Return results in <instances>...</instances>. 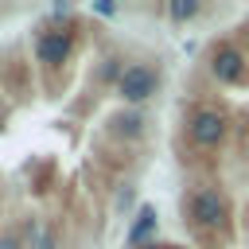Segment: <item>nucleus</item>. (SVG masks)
<instances>
[{
    "mask_svg": "<svg viewBox=\"0 0 249 249\" xmlns=\"http://www.w3.org/2000/svg\"><path fill=\"white\" fill-rule=\"evenodd\" d=\"M109 132L121 136V140H140V136H144V113H140V109H121V113L109 121Z\"/></svg>",
    "mask_w": 249,
    "mask_h": 249,
    "instance_id": "7",
    "label": "nucleus"
},
{
    "mask_svg": "<svg viewBox=\"0 0 249 249\" xmlns=\"http://www.w3.org/2000/svg\"><path fill=\"white\" fill-rule=\"evenodd\" d=\"M198 12H202L198 0H171V4H167V16H171L175 23H187V19H195Z\"/></svg>",
    "mask_w": 249,
    "mask_h": 249,
    "instance_id": "10",
    "label": "nucleus"
},
{
    "mask_svg": "<svg viewBox=\"0 0 249 249\" xmlns=\"http://www.w3.org/2000/svg\"><path fill=\"white\" fill-rule=\"evenodd\" d=\"M183 128H187V140H191L198 152H218V148L226 144V136H230V117H226V109H218V105H195V109L187 113Z\"/></svg>",
    "mask_w": 249,
    "mask_h": 249,
    "instance_id": "2",
    "label": "nucleus"
},
{
    "mask_svg": "<svg viewBox=\"0 0 249 249\" xmlns=\"http://www.w3.org/2000/svg\"><path fill=\"white\" fill-rule=\"evenodd\" d=\"M121 74H124V58H117V54H109V58L97 66V82H101V86H113V89H117Z\"/></svg>",
    "mask_w": 249,
    "mask_h": 249,
    "instance_id": "9",
    "label": "nucleus"
},
{
    "mask_svg": "<svg viewBox=\"0 0 249 249\" xmlns=\"http://www.w3.org/2000/svg\"><path fill=\"white\" fill-rule=\"evenodd\" d=\"M70 51H74V31H66V27H43L35 39V62L47 74L62 70L70 62Z\"/></svg>",
    "mask_w": 249,
    "mask_h": 249,
    "instance_id": "5",
    "label": "nucleus"
},
{
    "mask_svg": "<svg viewBox=\"0 0 249 249\" xmlns=\"http://www.w3.org/2000/svg\"><path fill=\"white\" fill-rule=\"evenodd\" d=\"M0 249H27L23 226H8V230H0Z\"/></svg>",
    "mask_w": 249,
    "mask_h": 249,
    "instance_id": "11",
    "label": "nucleus"
},
{
    "mask_svg": "<svg viewBox=\"0 0 249 249\" xmlns=\"http://www.w3.org/2000/svg\"><path fill=\"white\" fill-rule=\"evenodd\" d=\"M156 230H160V214H156V206H140L136 210V218H132V226H128V233H124V245L128 249H140V245H152V237H156Z\"/></svg>",
    "mask_w": 249,
    "mask_h": 249,
    "instance_id": "6",
    "label": "nucleus"
},
{
    "mask_svg": "<svg viewBox=\"0 0 249 249\" xmlns=\"http://www.w3.org/2000/svg\"><path fill=\"white\" fill-rule=\"evenodd\" d=\"M132 202H136V187H121V191H117V198H113V206H117V210H128Z\"/></svg>",
    "mask_w": 249,
    "mask_h": 249,
    "instance_id": "12",
    "label": "nucleus"
},
{
    "mask_svg": "<svg viewBox=\"0 0 249 249\" xmlns=\"http://www.w3.org/2000/svg\"><path fill=\"white\" fill-rule=\"evenodd\" d=\"M206 70H210V78H214L218 86H241V82L249 78V58H245V51H241L237 43L218 39V43H210Z\"/></svg>",
    "mask_w": 249,
    "mask_h": 249,
    "instance_id": "3",
    "label": "nucleus"
},
{
    "mask_svg": "<svg viewBox=\"0 0 249 249\" xmlns=\"http://www.w3.org/2000/svg\"><path fill=\"white\" fill-rule=\"evenodd\" d=\"M160 82H163L160 66H152V62H128L124 74H121V82H117V97L128 109H136V105H144V101H152L160 93Z\"/></svg>",
    "mask_w": 249,
    "mask_h": 249,
    "instance_id": "4",
    "label": "nucleus"
},
{
    "mask_svg": "<svg viewBox=\"0 0 249 249\" xmlns=\"http://www.w3.org/2000/svg\"><path fill=\"white\" fill-rule=\"evenodd\" d=\"M183 214L202 233H226L230 230V198L214 183H195L183 195Z\"/></svg>",
    "mask_w": 249,
    "mask_h": 249,
    "instance_id": "1",
    "label": "nucleus"
},
{
    "mask_svg": "<svg viewBox=\"0 0 249 249\" xmlns=\"http://www.w3.org/2000/svg\"><path fill=\"white\" fill-rule=\"evenodd\" d=\"M140 249H160V245H156V241H152V245H140Z\"/></svg>",
    "mask_w": 249,
    "mask_h": 249,
    "instance_id": "13",
    "label": "nucleus"
},
{
    "mask_svg": "<svg viewBox=\"0 0 249 249\" xmlns=\"http://www.w3.org/2000/svg\"><path fill=\"white\" fill-rule=\"evenodd\" d=\"M23 237H27V249H58L54 226H43L35 218H23Z\"/></svg>",
    "mask_w": 249,
    "mask_h": 249,
    "instance_id": "8",
    "label": "nucleus"
}]
</instances>
